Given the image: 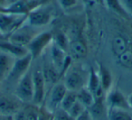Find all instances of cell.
I'll return each instance as SVG.
<instances>
[{
    "label": "cell",
    "mask_w": 132,
    "mask_h": 120,
    "mask_svg": "<svg viewBox=\"0 0 132 120\" xmlns=\"http://www.w3.org/2000/svg\"><path fill=\"white\" fill-rule=\"evenodd\" d=\"M53 8L50 4L38 5L27 15L26 23L33 27L41 28L52 22L53 18Z\"/></svg>",
    "instance_id": "obj_1"
},
{
    "label": "cell",
    "mask_w": 132,
    "mask_h": 120,
    "mask_svg": "<svg viewBox=\"0 0 132 120\" xmlns=\"http://www.w3.org/2000/svg\"><path fill=\"white\" fill-rule=\"evenodd\" d=\"M27 20V15L0 12V33L3 36L10 35L20 28Z\"/></svg>",
    "instance_id": "obj_2"
},
{
    "label": "cell",
    "mask_w": 132,
    "mask_h": 120,
    "mask_svg": "<svg viewBox=\"0 0 132 120\" xmlns=\"http://www.w3.org/2000/svg\"><path fill=\"white\" fill-rule=\"evenodd\" d=\"M15 95L21 102L26 104L33 103L34 98V83L33 69H30L15 85Z\"/></svg>",
    "instance_id": "obj_3"
},
{
    "label": "cell",
    "mask_w": 132,
    "mask_h": 120,
    "mask_svg": "<svg viewBox=\"0 0 132 120\" xmlns=\"http://www.w3.org/2000/svg\"><path fill=\"white\" fill-rule=\"evenodd\" d=\"M53 40V35L50 32H40L34 37L33 40L26 46L33 61L38 59L44 53V52H45L46 49L51 46Z\"/></svg>",
    "instance_id": "obj_4"
},
{
    "label": "cell",
    "mask_w": 132,
    "mask_h": 120,
    "mask_svg": "<svg viewBox=\"0 0 132 120\" xmlns=\"http://www.w3.org/2000/svg\"><path fill=\"white\" fill-rule=\"evenodd\" d=\"M33 83H34V98L33 103L38 107H42L45 100L46 82L44 80L42 67L33 69Z\"/></svg>",
    "instance_id": "obj_5"
},
{
    "label": "cell",
    "mask_w": 132,
    "mask_h": 120,
    "mask_svg": "<svg viewBox=\"0 0 132 120\" xmlns=\"http://www.w3.org/2000/svg\"><path fill=\"white\" fill-rule=\"evenodd\" d=\"M68 89H66L65 85L62 81H58L54 85L52 86L50 89L49 95L46 98V102L43 105L49 112L54 113L58 108H60L62 101L65 96Z\"/></svg>",
    "instance_id": "obj_6"
},
{
    "label": "cell",
    "mask_w": 132,
    "mask_h": 120,
    "mask_svg": "<svg viewBox=\"0 0 132 120\" xmlns=\"http://www.w3.org/2000/svg\"><path fill=\"white\" fill-rule=\"evenodd\" d=\"M87 79H88V74L84 75V73L79 70L70 67L63 75L62 82L68 90L77 92L81 89L86 87Z\"/></svg>",
    "instance_id": "obj_7"
},
{
    "label": "cell",
    "mask_w": 132,
    "mask_h": 120,
    "mask_svg": "<svg viewBox=\"0 0 132 120\" xmlns=\"http://www.w3.org/2000/svg\"><path fill=\"white\" fill-rule=\"evenodd\" d=\"M32 62H33V59L29 53L22 58L15 59L13 67L6 80H7L9 83H14L16 85L21 78L31 69Z\"/></svg>",
    "instance_id": "obj_8"
},
{
    "label": "cell",
    "mask_w": 132,
    "mask_h": 120,
    "mask_svg": "<svg viewBox=\"0 0 132 120\" xmlns=\"http://www.w3.org/2000/svg\"><path fill=\"white\" fill-rule=\"evenodd\" d=\"M37 29L38 28L33 27L26 22L20 28H18L16 31H15L12 35L8 36L9 37L8 40L14 44L26 47L29 44V42L33 40L34 37L38 33Z\"/></svg>",
    "instance_id": "obj_9"
},
{
    "label": "cell",
    "mask_w": 132,
    "mask_h": 120,
    "mask_svg": "<svg viewBox=\"0 0 132 120\" xmlns=\"http://www.w3.org/2000/svg\"><path fill=\"white\" fill-rule=\"evenodd\" d=\"M24 104L16 97L9 95L0 96V115L14 116L24 108Z\"/></svg>",
    "instance_id": "obj_10"
},
{
    "label": "cell",
    "mask_w": 132,
    "mask_h": 120,
    "mask_svg": "<svg viewBox=\"0 0 132 120\" xmlns=\"http://www.w3.org/2000/svg\"><path fill=\"white\" fill-rule=\"evenodd\" d=\"M106 104L109 108H119L130 110L128 102V97H126L119 89H111L106 93L105 96Z\"/></svg>",
    "instance_id": "obj_11"
},
{
    "label": "cell",
    "mask_w": 132,
    "mask_h": 120,
    "mask_svg": "<svg viewBox=\"0 0 132 120\" xmlns=\"http://www.w3.org/2000/svg\"><path fill=\"white\" fill-rule=\"evenodd\" d=\"M40 2L38 1H31V0H20L18 2L14 3L9 6L2 8L0 12H7V13L17 14V15H27L35 7H36Z\"/></svg>",
    "instance_id": "obj_12"
},
{
    "label": "cell",
    "mask_w": 132,
    "mask_h": 120,
    "mask_svg": "<svg viewBox=\"0 0 132 120\" xmlns=\"http://www.w3.org/2000/svg\"><path fill=\"white\" fill-rule=\"evenodd\" d=\"M93 120H108V106L104 97L96 98L93 104L87 108Z\"/></svg>",
    "instance_id": "obj_13"
},
{
    "label": "cell",
    "mask_w": 132,
    "mask_h": 120,
    "mask_svg": "<svg viewBox=\"0 0 132 120\" xmlns=\"http://www.w3.org/2000/svg\"><path fill=\"white\" fill-rule=\"evenodd\" d=\"M0 52L6 53L7 54L13 56L15 59H19L24 57L28 54L27 47L19 44H14V42L8 41L0 40Z\"/></svg>",
    "instance_id": "obj_14"
},
{
    "label": "cell",
    "mask_w": 132,
    "mask_h": 120,
    "mask_svg": "<svg viewBox=\"0 0 132 120\" xmlns=\"http://www.w3.org/2000/svg\"><path fill=\"white\" fill-rule=\"evenodd\" d=\"M50 49H51L50 61L53 64V66L56 68L57 71H59V73L61 75V78H62V67H63L64 62H65L68 54H66V51L61 49L59 46H57L53 42H52L51 46H50Z\"/></svg>",
    "instance_id": "obj_15"
},
{
    "label": "cell",
    "mask_w": 132,
    "mask_h": 120,
    "mask_svg": "<svg viewBox=\"0 0 132 120\" xmlns=\"http://www.w3.org/2000/svg\"><path fill=\"white\" fill-rule=\"evenodd\" d=\"M68 50L70 52V56L77 60L84 59L88 54L87 45L81 40H73L70 42Z\"/></svg>",
    "instance_id": "obj_16"
},
{
    "label": "cell",
    "mask_w": 132,
    "mask_h": 120,
    "mask_svg": "<svg viewBox=\"0 0 132 120\" xmlns=\"http://www.w3.org/2000/svg\"><path fill=\"white\" fill-rule=\"evenodd\" d=\"M15 58L6 53L0 52V81L6 80L14 65Z\"/></svg>",
    "instance_id": "obj_17"
},
{
    "label": "cell",
    "mask_w": 132,
    "mask_h": 120,
    "mask_svg": "<svg viewBox=\"0 0 132 120\" xmlns=\"http://www.w3.org/2000/svg\"><path fill=\"white\" fill-rule=\"evenodd\" d=\"M128 50H129V44L123 35H119L113 37L111 41V52L116 58L120 56Z\"/></svg>",
    "instance_id": "obj_18"
},
{
    "label": "cell",
    "mask_w": 132,
    "mask_h": 120,
    "mask_svg": "<svg viewBox=\"0 0 132 120\" xmlns=\"http://www.w3.org/2000/svg\"><path fill=\"white\" fill-rule=\"evenodd\" d=\"M98 74L100 77V81H101V86L105 93L110 91L112 89V82H113V78H112L111 71L105 67L104 65H100Z\"/></svg>",
    "instance_id": "obj_19"
},
{
    "label": "cell",
    "mask_w": 132,
    "mask_h": 120,
    "mask_svg": "<svg viewBox=\"0 0 132 120\" xmlns=\"http://www.w3.org/2000/svg\"><path fill=\"white\" fill-rule=\"evenodd\" d=\"M103 2L107 6V8L115 13L116 15L125 19H128V20L131 18V16L127 12L124 5L121 2V0H103Z\"/></svg>",
    "instance_id": "obj_20"
},
{
    "label": "cell",
    "mask_w": 132,
    "mask_h": 120,
    "mask_svg": "<svg viewBox=\"0 0 132 120\" xmlns=\"http://www.w3.org/2000/svg\"><path fill=\"white\" fill-rule=\"evenodd\" d=\"M108 120H132V112L126 109L109 108Z\"/></svg>",
    "instance_id": "obj_21"
},
{
    "label": "cell",
    "mask_w": 132,
    "mask_h": 120,
    "mask_svg": "<svg viewBox=\"0 0 132 120\" xmlns=\"http://www.w3.org/2000/svg\"><path fill=\"white\" fill-rule=\"evenodd\" d=\"M76 94H77V100L81 105L84 106L86 108H89L95 100L93 94L86 87L82 88L79 91H77Z\"/></svg>",
    "instance_id": "obj_22"
},
{
    "label": "cell",
    "mask_w": 132,
    "mask_h": 120,
    "mask_svg": "<svg viewBox=\"0 0 132 120\" xmlns=\"http://www.w3.org/2000/svg\"><path fill=\"white\" fill-rule=\"evenodd\" d=\"M40 107L35 104H26L24 106V120H39Z\"/></svg>",
    "instance_id": "obj_23"
},
{
    "label": "cell",
    "mask_w": 132,
    "mask_h": 120,
    "mask_svg": "<svg viewBox=\"0 0 132 120\" xmlns=\"http://www.w3.org/2000/svg\"><path fill=\"white\" fill-rule=\"evenodd\" d=\"M76 101H77V94H76V92L67 90V92H66L65 96H64L63 99L62 101L60 107L63 109V110L68 111Z\"/></svg>",
    "instance_id": "obj_24"
},
{
    "label": "cell",
    "mask_w": 132,
    "mask_h": 120,
    "mask_svg": "<svg viewBox=\"0 0 132 120\" xmlns=\"http://www.w3.org/2000/svg\"><path fill=\"white\" fill-rule=\"evenodd\" d=\"M117 60L119 64L122 67L127 69H132V51L130 49L118 57Z\"/></svg>",
    "instance_id": "obj_25"
},
{
    "label": "cell",
    "mask_w": 132,
    "mask_h": 120,
    "mask_svg": "<svg viewBox=\"0 0 132 120\" xmlns=\"http://www.w3.org/2000/svg\"><path fill=\"white\" fill-rule=\"evenodd\" d=\"M53 42L54 44H56L57 46H59L61 49L66 51V50L68 49L69 42H70L67 41V37H66V35H64V33H57V35H53Z\"/></svg>",
    "instance_id": "obj_26"
},
{
    "label": "cell",
    "mask_w": 132,
    "mask_h": 120,
    "mask_svg": "<svg viewBox=\"0 0 132 120\" xmlns=\"http://www.w3.org/2000/svg\"><path fill=\"white\" fill-rule=\"evenodd\" d=\"M86 109H87L86 107H85L84 106L81 105V104L77 100V101H76L75 103L72 106V107H71L67 112H68L73 118H76V117H78V116H79L83 112V111L86 110Z\"/></svg>",
    "instance_id": "obj_27"
},
{
    "label": "cell",
    "mask_w": 132,
    "mask_h": 120,
    "mask_svg": "<svg viewBox=\"0 0 132 120\" xmlns=\"http://www.w3.org/2000/svg\"><path fill=\"white\" fill-rule=\"evenodd\" d=\"M53 120H75L67 111L62 108H58L53 113Z\"/></svg>",
    "instance_id": "obj_28"
},
{
    "label": "cell",
    "mask_w": 132,
    "mask_h": 120,
    "mask_svg": "<svg viewBox=\"0 0 132 120\" xmlns=\"http://www.w3.org/2000/svg\"><path fill=\"white\" fill-rule=\"evenodd\" d=\"M58 1L61 7L64 10L72 9L78 3V0H58Z\"/></svg>",
    "instance_id": "obj_29"
},
{
    "label": "cell",
    "mask_w": 132,
    "mask_h": 120,
    "mask_svg": "<svg viewBox=\"0 0 132 120\" xmlns=\"http://www.w3.org/2000/svg\"><path fill=\"white\" fill-rule=\"evenodd\" d=\"M75 120H93V119H92V115L90 114L89 110L86 109V110L83 111L78 117H76Z\"/></svg>",
    "instance_id": "obj_30"
},
{
    "label": "cell",
    "mask_w": 132,
    "mask_h": 120,
    "mask_svg": "<svg viewBox=\"0 0 132 120\" xmlns=\"http://www.w3.org/2000/svg\"><path fill=\"white\" fill-rule=\"evenodd\" d=\"M121 2L124 5L128 15L132 17V0H121Z\"/></svg>",
    "instance_id": "obj_31"
},
{
    "label": "cell",
    "mask_w": 132,
    "mask_h": 120,
    "mask_svg": "<svg viewBox=\"0 0 132 120\" xmlns=\"http://www.w3.org/2000/svg\"><path fill=\"white\" fill-rule=\"evenodd\" d=\"M14 120H24V111H23V109L19 113H17L15 116H14Z\"/></svg>",
    "instance_id": "obj_32"
},
{
    "label": "cell",
    "mask_w": 132,
    "mask_h": 120,
    "mask_svg": "<svg viewBox=\"0 0 132 120\" xmlns=\"http://www.w3.org/2000/svg\"><path fill=\"white\" fill-rule=\"evenodd\" d=\"M0 120H14V116L0 115Z\"/></svg>",
    "instance_id": "obj_33"
},
{
    "label": "cell",
    "mask_w": 132,
    "mask_h": 120,
    "mask_svg": "<svg viewBox=\"0 0 132 120\" xmlns=\"http://www.w3.org/2000/svg\"><path fill=\"white\" fill-rule=\"evenodd\" d=\"M128 106H129L130 111L132 112V92L128 96Z\"/></svg>",
    "instance_id": "obj_34"
},
{
    "label": "cell",
    "mask_w": 132,
    "mask_h": 120,
    "mask_svg": "<svg viewBox=\"0 0 132 120\" xmlns=\"http://www.w3.org/2000/svg\"><path fill=\"white\" fill-rule=\"evenodd\" d=\"M18 1H20V0H5L6 6H9V5H12V4H14V3L18 2Z\"/></svg>",
    "instance_id": "obj_35"
},
{
    "label": "cell",
    "mask_w": 132,
    "mask_h": 120,
    "mask_svg": "<svg viewBox=\"0 0 132 120\" xmlns=\"http://www.w3.org/2000/svg\"><path fill=\"white\" fill-rule=\"evenodd\" d=\"M52 0H40V4L42 5H47V4H50Z\"/></svg>",
    "instance_id": "obj_36"
},
{
    "label": "cell",
    "mask_w": 132,
    "mask_h": 120,
    "mask_svg": "<svg viewBox=\"0 0 132 120\" xmlns=\"http://www.w3.org/2000/svg\"><path fill=\"white\" fill-rule=\"evenodd\" d=\"M2 37H3V35H1V33H0V40H1V38H2Z\"/></svg>",
    "instance_id": "obj_37"
},
{
    "label": "cell",
    "mask_w": 132,
    "mask_h": 120,
    "mask_svg": "<svg viewBox=\"0 0 132 120\" xmlns=\"http://www.w3.org/2000/svg\"><path fill=\"white\" fill-rule=\"evenodd\" d=\"M31 1H38V2H40V0H31Z\"/></svg>",
    "instance_id": "obj_38"
}]
</instances>
